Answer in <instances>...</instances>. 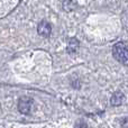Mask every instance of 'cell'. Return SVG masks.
Masks as SVG:
<instances>
[{
  "instance_id": "obj_6",
  "label": "cell",
  "mask_w": 128,
  "mask_h": 128,
  "mask_svg": "<svg viewBox=\"0 0 128 128\" xmlns=\"http://www.w3.org/2000/svg\"><path fill=\"white\" fill-rule=\"evenodd\" d=\"M76 128H89V126L86 122H83V120H79V122H76Z\"/></svg>"
},
{
  "instance_id": "obj_5",
  "label": "cell",
  "mask_w": 128,
  "mask_h": 128,
  "mask_svg": "<svg viewBox=\"0 0 128 128\" xmlns=\"http://www.w3.org/2000/svg\"><path fill=\"white\" fill-rule=\"evenodd\" d=\"M79 45H80V43L76 38H74V37L70 38L68 42V53H74V52H76V50L79 48Z\"/></svg>"
},
{
  "instance_id": "obj_7",
  "label": "cell",
  "mask_w": 128,
  "mask_h": 128,
  "mask_svg": "<svg viewBox=\"0 0 128 128\" xmlns=\"http://www.w3.org/2000/svg\"><path fill=\"white\" fill-rule=\"evenodd\" d=\"M122 128H128V117L124 118L122 122Z\"/></svg>"
},
{
  "instance_id": "obj_1",
  "label": "cell",
  "mask_w": 128,
  "mask_h": 128,
  "mask_svg": "<svg viewBox=\"0 0 128 128\" xmlns=\"http://www.w3.org/2000/svg\"><path fill=\"white\" fill-rule=\"evenodd\" d=\"M112 55L119 63L128 66V47L125 43H117L114 46Z\"/></svg>"
},
{
  "instance_id": "obj_4",
  "label": "cell",
  "mask_w": 128,
  "mask_h": 128,
  "mask_svg": "<svg viewBox=\"0 0 128 128\" xmlns=\"http://www.w3.org/2000/svg\"><path fill=\"white\" fill-rule=\"evenodd\" d=\"M124 99H125L124 93H122V91H117V92H115L112 94V97H111L110 104H112V106H115V107H118V106H120V104H122Z\"/></svg>"
},
{
  "instance_id": "obj_2",
  "label": "cell",
  "mask_w": 128,
  "mask_h": 128,
  "mask_svg": "<svg viewBox=\"0 0 128 128\" xmlns=\"http://www.w3.org/2000/svg\"><path fill=\"white\" fill-rule=\"evenodd\" d=\"M33 99L29 97H22L18 101V110L19 112L24 114V115H28L32 110V107H33Z\"/></svg>"
},
{
  "instance_id": "obj_3",
  "label": "cell",
  "mask_w": 128,
  "mask_h": 128,
  "mask_svg": "<svg viewBox=\"0 0 128 128\" xmlns=\"http://www.w3.org/2000/svg\"><path fill=\"white\" fill-rule=\"evenodd\" d=\"M37 32L42 37H48L51 35V32H52V26L46 20H43L38 24L37 26Z\"/></svg>"
}]
</instances>
